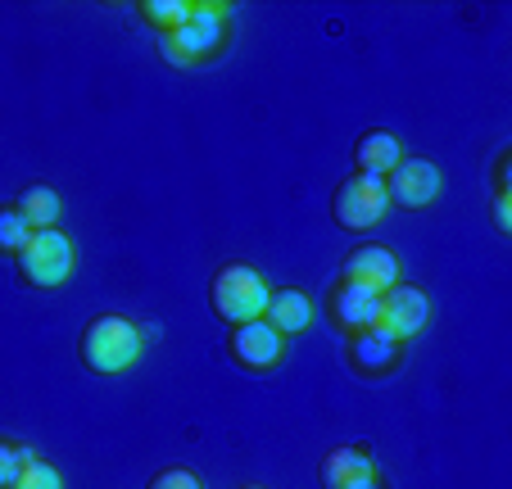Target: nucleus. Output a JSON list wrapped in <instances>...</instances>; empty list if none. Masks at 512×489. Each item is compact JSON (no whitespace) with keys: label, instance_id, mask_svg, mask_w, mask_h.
Listing matches in <instances>:
<instances>
[{"label":"nucleus","instance_id":"412c9836","mask_svg":"<svg viewBox=\"0 0 512 489\" xmlns=\"http://www.w3.org/2000/svg\"><path fill=\"white\" fill-rule=\"evenodd\" d=\"M494 222H499V231H512V200H508V191H499V200H494Z\"/></svg>","mask_w":512,"mask_h":489},{"label":"nucleus","instance_id":"0eeeda50","mask_svg":"<svg viewBox=\"0 0 512 489\" xmlns=\"http://www.w3.org/2000/svg\"><path fill=\"white\" fill-rule=\"evenodd\" d=\"M440 168L431 159H399L386 177V195L390 204H404V209H426L431 200H440Z\"/></svg>","mask_w":512,"mask_h":489},{"label":"nucleus","instance_id":"f8f14e48","mask_svg":"<svg viewBox=\"0 0 512 489\" xmlns=\"http://www.w3.org/2000/svg\"><path fill=\"white\" fill-rule=\"evenodd\" d=\"M363 476H377L368 449H336L327 462H322V485L327 489H349V485H358Z\"/></svg>","mask_w":512,"mask_h":489},{"label":"nucleus","instance_id":"6ab92c4d","mask_svg":"<svg viewBox=\"0 0 512 489\" xmlns=\"http://www.w3.org/2000/svg\"><path fill=\"white\" fill-rule=\"evenodd\" d=\"M10 489H64V476H59L50 462H41V458H32L28 467L19 471V480H14Z\"/></svg>","mask_w":512,"mask_h":489},{"label":"nucleus","instance_id":"5701e85b","mask_svg":"<svg viewBox=\"0 0 512 489\" xmlns=\"http://www.w3.org/2000/svg\"><path fill=\"white\" fill-rule=\"evenodd\" d=\"M245 489H259V485H245Z\"/></svg>","mask_w":512,"mask_h":489},{"label":"nucleus","instance_id":"f3484780","mask_svg":"<svg viewBox=\"0 0 512 489\" xmlns=\"http://www.w3.org/2000/svg\"><path fill=\"white\" fill-rule=\"evenodd\" d=\"M28 236H32V227H28V218H23L19 209H0V250L19 254L23 245H28Z\"/></svg>","mask_w":512,"mask_h":489},{"label":"nucleus","instance_id":"6e6552de","mask_svg":"<svg viewBox=\"0 0 512 489\" xmlns=\"http://www.w3.org/2000/svg\"><path fill=\"white\" fill-rule=\"evenodd\" d=\"M345 281L372 290V295H386L390 286H399V259L386 245H358L345 259Z\"/></svg>","mask_w":512,"mask_h":489},{"label":"nucleus","instance_id":"423d86ee","mask_svg":"<svg viewBox=\"0 0 512 489\" xmlns=\"http://www.w3.org/2000/svg\"><path fill=\"white\" fill-rule=\"evenodd\" d=\"M431 317V299L422 295L417 286H390L381 295V313H377V331H386L390 340L408 345Z\"/></svg>","mask_w":512,"mask_h":489},{"label":"nucleus","instance_id":"4468645a","mask_svg":"<svg viewBox=\"0 0 512 489\" xmlns=\"http://www.w3.org/2000/svg\"><path fill=\"white\" fill-rule=\"evenodd\" d=\"M399 159H404V150H399V141L390 132H368L358 141V173L390 177V168H395Z\"/></svg>","mask_w":512,"mask_h":489},{"label":"nucleus","instance_id":"9d476101","mask_svg":"<svg viewBox=\"0 0 512 489\" xmlns=\"http://www.w3.org/2000/svg\"><path fill=\"white\" fill-rule=\"evenodd\" d=\"M263 322H268L281 340H286V336H300V331H309V322H313V299L304 295V290H277V295L268 299V313H263Z\"/></svg>","mask_w":512,"mask_h":489},{"label":"nucleus","instance_id":"1a4fd4ad","mask_svg":"<svg viewBox=\"0 0 512 489\" xmlns=\"http://www.w3.org/2000/svg\"><path fill=\"white\" fill-rule=\"evenodd\" d=\"M281 336L277 331H272L268 322H241L236 326V336H232V354H236V363H245V367H254V372H259V367H272L281 358Z\"/></svg>","mask_w":512,"mask_h":489},{"label":"nucleus","instance_id":"7ed1b4c3","mask_svg":"<svg viewBox=\"0 0 512 489\" xmlns=\"http://www.w3.org/2000/svg\"><path fill=\"white\" fill-rule=\"evenodd\" d=\"M19 268L28 277V286H41V290L64 286L73 277V240L55 227L32 231L28 245L19 250Z\"/></svg>","mask_w":512,"mask_h":489},{"label":"nucleus","instance_id":"2eb2a0df","mask_svg":"<svg viewBox=\"0 0 512 489\" xmlns=\"http://www.w3.org/2000/svg\"><path fill=\"white\" fill-rule=\"evenodd\" d=\"M19 213L28 218V227H32V231L55 227V218H59V195L50 191V186H32V191H23Z\"/></svg>","mask_w":512,"mask_h":489},{"label":"nucleus","instance_id":"9b49d317","mask_svg":"<svg viewBox=\"0 0 512 489\" xmlns=\"http://www.w3.org/2000/svg\"><path fill=\"white\" fill-rule=\"evenodd\" d=\"M377 313H381V295L354 286V281H340V290H336L340 326H349V331H368V326H377Z\"/></svg>","mask_w":512,"mask_h":489},{"label":"nucleus","instance_id":"39448f33","mask_svg":"<svg viewBox=\"0 0 512 489\" xmlns=\"http://www.w3.org/2000/svg\"><path fill=\"white\" fill-rule=\"evenodd\" d=\"M390 209V195H386V177H368V173H354L336 195V218L345 222L349 231H368L386 218Z\"/></svg>","mask_w":512,"mask_h":489},{"label":"nucleus","instance_id":"f03ea898","mask_svg":"<svg viewBox=\"0 0 512 489\" xmlns=\"http://www.w3.org/2000/svg\"><path fill=\"white\" fill-rule=\"evenodd\" d=\"M268 281L259 277L254 268H245V263H232V268L218 272V281H213V308H218V317L232 326L241 322H259L263 313H268Z\"/></svg>","mask_w":512,"mask_h":489},{"label":"nucleus","instance_id":"dca6fc26","mask_svg":"<svg viewBox=\"0 0 512 489\" xmlns=\"http://www.w3.org/2000/svg\"><path fill=\"white\" fill-rule=\"evenodd\" d=\"M141 14L155 23V28L173 32V28H182V23L191 19V0H145Z\"/></svg>","mask_w":512,"mask_h":489},{"label":"nucleus","instance_id":"4be33fe9","mask_svg":"<svg viewBox=\"0 0 512 489\" xmlns=\"http://www.w3.org/2000/svg\"><path fill=\"white\" fill-rule=\"evenodd\" d=\"M349 489H381V480H377V476H363L358 485H349Z\"/></svg>","mask_w":512,"mask_h":489},{"label":"nucleus","instance_id":"20e7f679","mask_svg":"<svg viewBox=\"0 0 512 489\" xmlns=\"http://www.w3.org/2000/svg\"><path fill=\"white\" fill-rule=\"evenodd\" d=\"M227 28V5H191V19L182 28L164 32V55L173 64H195V59L213 55Z\"/></svg>","mask_w":512,"mask_h":489},{"label":"nucleus","instance_id":"f257e3e1","mask_svg":"<svg viewBox=\"0 0 512 489\" xmlns=\"http://www.w3.org/2000/svg\"><path fill=\"white\" fill-rule=\"evenodd\" d=\"M141 331H136L127 317H96L82 336V358H87L96 372L114 376V372H127V367L141 358Z\"/></svg>","mask_w":512,"mask_h":489},{"label":"nucleus","instance_id":"ddd939ff","mask_svg":"<svg viewBox=\"0 0 512 489\" xmlns=\"http://www.w3.org/2000/svg\"><path fill=\"white\" fill-rule=\"evenodd\" d=\"M399 340H390L386 331H377V326H368V331H354V363L358 367H368V372H386V367H395L399 358Z\"/></svg>","mask_w":512,"mask_h":489},{"label":"nucleus","instance_id":"a211bd4d","mask_svg":"<svg viewBox=\"0 0 512 489\" xmlns=\"http://www.w3.org/2000/svg\"><path fill=\"white\" fill-rule=\"evenodd\" d=\"M32 458H37V453H32L28 444H10V440H0V489H10L14 480H19V471L28 467Z\"/></svg>","mask_w":512,"mask_h":489},{"label":"nucleus","instance_id":"aec40b11","mask_svg":"<svg viewBox=\"0 0 512 489\" xmlns=\"http://www.w3.org/2000/svg\"><path fill=\"white\" fill-rule=\"evenodd\" d=\"M150 489H200V476L195 471H164V476H155L150 480Z\"/></svg>","mask_w":512,"mask_h":489}]
</instances>
